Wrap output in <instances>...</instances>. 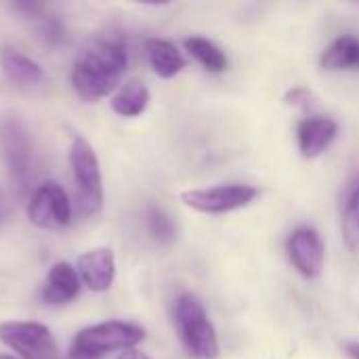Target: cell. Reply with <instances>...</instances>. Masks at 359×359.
I'll use <instances>...</instances> for the list:
<instances>
[{
	"label": "cell",
	"mask_w": 359,
	"mask_h": 359,
	"mask_svg": "<svg viewBox=\"0 0 359 359\" xmlns=\"http://www.w3.org/2000/svg\"><path fill=\"white\" fill-rule=\"evenodd\" d=\"M128 65L122 36L103 32L86 40L72 67V86L82 101H99L116 90Z\"/></svg>",
	"instance_id": "obj_1"
},
{
	"label": "cell",
	"mask_w": 359,
	"mask_h": 359,
	"mask_svg": "<svg viewBox=\"0 0 359 359\" xmlns=\"http://www.w3.org/2000/svg\"><path fill=\"white\" fill-rule=\"evenodd\" d=\"M145 339V330L130 322H101L80 330L69 347V359H99L116 353L130 351Z\"/></svg>",
	"instance_id": "obj_2"
},
{
	"label": "cell",
	"mask_w": 359,
	"mask_h": 359,
	"mask_svg": "<svg viewBox=\"0 0 359 359\" xmlns=\"http://www.w3.org/2000/svg\"><path fill=\"white\" fill-rule=\"evenodd\" d=\"M175 326L187 353L196 359L219 358L217 330L202 305V301L189 292L181 294L175 303Z\"/></svg>",
	"instance_id": "obj_3"
},
{
	"label": "cell",
	"mask_w": 359,
	"mask_h": 359,
	"mask_svg": "<svg viewBox=\"0 0 359 359\" xmlns=\"http://www.w3.org/2000/svg\"><path fill=\"white\" fill-rule=\"evenodd\" d=\"M0 143L11 179L19 194H25L36 179V154L25 124L17 116H8L0 124Z\"/></svg>",
	"instance_id": "obj_4"
},
{
	"label": "cell",
	"mask_w": 359,
	"mask_h": 359,
	"mask_svg": "<svg viewBox=\"0 0 359 359\" xmlns=\"http://www.w3.org/2000/svg\"><path fill=\"white\" fill-rule=\"evenodd\" d=\"M69 164L78 191L80 212L84 215L99 212L103 206V179H101L97 154L86 139L74 137L69 147Z\"/></svg>",
	"instance_id": "obj_5"
},
{
	"label": "cell",
	"mask_w": 359,
	"mask_h": 359,
	"mask_svg": "<svg viewBox=\"0 0 359 359\" xmlns=\"http://www.w3.org/2000/svg\"><path fill=\"white\" fill-rule=\"evenodd\" d=\"M259 196V187L246 183H227L204 189H187L181 194V202L191 210L202 215H225L231 210H240L255 202Z\"/></svg>",
	"instance_id": "obj_6"
},
{
	"label": "cell",
	"mask_w": 359,
	"mask_h": 359,
	"mask_svg": "<svg viewBox=\"0 0 359 359\" xmlns=\"http://www.w3.org/2000/svg\"><path fill=\"white\" fill-rule=\"evenodd\" d=\"M0 341L21 359H59L53 332L38 322H2Z\"/></svg>",
	"instance_id": "obj_7"
},
{
	"label": "cell",
	"mask_w": 359,
	"mask_h": 359,
	"mask_svg": "<svg viewBox=\"0 0 359 359\" xmlns=\"http://www.w3.org/2000/svg\"><path fill=\"white\" fill-rule=\"evenodd\" d=\"M27 219L40 229L67 227L72 221V204L65 189L55 181L38 185L27 204Z\"/></svg>",
	"instance_id": "obj_8"
},
{
	"label": "cell",
	"mask_w": 359,
	"mask_h": 359,
	"mask_svg": "<svg viewBox=\"0 0 359 359\" xmlns=\"http://www.w3.org/2000/svg\"><path fill=\"white\" fill-rule=\"evenodd\" d=\"M286 252H288L290 263L303 278L307 280L320 278L324 269V261H326V248L316 229L301 227L292 231L286 242Z\"/></svg>",
	"instance_id": "obj_9"
},
{
	"label": "cell",
	"mask_w": 359,
	"mask_h": 359,
	"mask_svg": "<svg viewBox=\"0 0 359 359\" xmlns=\"http://www.w3.org/2000/svg\"><path fill=\"white\" fill-rule=\"evenodd\" d=\"M80 282L93 292H105L116 278V257L111 248H95L78 259Z\"/></svg>",
	"instance_id": "obj_10"
},
{
	"label": "cell",
	"mask_w": 359,
	"mask_h": 359,
	"mask_svg": "<svg viewBox=\"0 0 359 359\" xmlns=\"http://www.w3.org/2000/svg\"><path fill=\"white\" fill-rule=\"evenodd\" d=\"M337 135H339V124L328 116H311L301 120L297 128V139L303 158L313 160L322 156L337 139Z\"/></svg>",
	"instance_id": "obj_11"
},
{
	"label": "cell",
	"mask_w": 359,
	"mask_h": 359,
	"mask_svg": "<svg viewBox=\"0 0 359 359\" xmlns=\"http://www.w3.org/2000/svg\"><path fill=\"white\" fill-rule=\"evenodd\" d=\"M80 276L69 263H55L46 276V284L42 288V301L53 307H61L72 303L80 294Z\"/></svg>",
	"instance_id": "obj_12"
},
{
	"label": "cell",
	"mask_w": 359,
	"mask_h": 359,
	"mask_svg": "<svg viewBox=\"0 0 359 359\" xmlns=\"http://www.w3.org/2000/svg\"><path fill=\"white\" fill-rule=\"evenodd\" d=\"M0 67L8 78V82H13L19 88H34L44 80L42 67L32 57H27L25 53L13 46L0 48Z\"/></svg>",
	"instance_id": "obj_13"
},
{
	"label": "cell",
	"mask_w": 359,
	"mask_h": 359,
	"mask_svg": "<svg viewBox=\"0 0 359 359\" xmlns=\"http://www.w3.org/2000/svg\"><path fill=\"white\" fill-rule=\"evenodd\" d=\"M147 57H149V65L154 67V72L166 80L175 78L185 67V59L181 50L172 42L162 40V38L147 40Z\"/></svg>",
	"instance_id": "obj_14"
},
{
	"label": "cell",
	"mask_w": 359,
	"mask_h": 359,
	"mask_svg": "<svg viewBox=\"0 0 359 359\" xmlns=\"http://www.w3.org/2000/svg\"><path fill=\"white\" fill-rule=\"evenodd\" d=\"M320 63H322L324 69H330V72L359 69V38H355V36H339L322 53Z\"/></svg>",
	"instance_id": "obj_15"
},
{
	"label": "cell",
	"mask_w": 359,
	"mask_h": 359,
	"mask_svg": "<svg viewBox=\"0 0 359 359\" xmlns=\"http://www.w3.org/2000/svg\"><path fill=\"white\" fill-rule=\"evenodd\" d=\"M111 109L122 118H137L149 105V90L141 80H130L118 88L109 101Z\"/></svg>",
	"instance_id": "obj_16"
},
{
	"label": "cell",
	"mask_w": 359,
	"mask_h": 359,
	"mask_svg": "<svg viewBox=\"0 0 359 359\" xmlns=\"http://www.w3.org/2000/svg\"><path fill=\"white\" fill-rule=\"evenodd\" d=\"M185 48L189 50V55L208 72L212 74H221L227 69V55L208 38L202 36H191L185 40Z\"/></svg>",
	"instance_id": "obj_17"
},
{
	"label": "cell",
	"mask_w": 359,
	"mask_h": 359,
	"mask_svg": "<svg viewBox=\"0 0 359 359\" xmlns=\"http://www.w3.org/2000/svg\"><path fill=\"white\" fill-rule=\"evenodd\" d=\"M343 240L349 250H359V175L347 191L343 208Z\"/></svg>",
	"instance_id": "obj_18"
},
{
	"label": "cell",
	"mask_w": 359,
	"mask_h": 359,
	"mask_svg": "<svg viewBox=\"0 0 359 359\" xmlns=\"http://www.w3.org/2000/svg\"><path fill=\"white\" fill-rule=\"evenodd\" d=\"M147 229L154 236V240L162 244H170L177 238V225L175 221L158 206H151L147 210Z\"/></svg>",
	"instance_id": "obj_19"
},
{
	"label": "cell",
	"mask_w": 359,
	"mask_h": 359,
	"mask_svg": "<svg viewBox=\"0 0 359 359\" xmlns=\"http://www.w3.org/2000/svg\"><path fill=\"white\" fill-rule=\"evenodd\" d=\"M284 103L290 105V107H299V109H311L316 105V97L311 95V90H307L303 86H297V88H290L284 95Z\"/></svg>",
	"instance_id": "obj_20"
},
{
	"label": "cell",
	"mask_w": 359,
	"mask_h": 359,
	"mask_svg": "<svg viewBox=\"0 0 359 359\" xmlns=\"http://www.w3.org/2000/svg\"><path fill=\"white\" fill-rule=\"evenodd\" d=\"M345 351L351 359H359V343H345Z\"/></svg>",
	"instance_id": "obj_21"
},
{
	"label": "cell",
	"mask_w": 359,
	"mask_h": 359,
	"mask_svg": "<svg viewBox=\"0 0 359 359\" xmlns=\"http://www.w3.org/2000/svg\"><path fill=\"white\" fill-rule=\"evenodd\" d=\"M118 359H149L145 353H141V351H137V349H130V351H124L122 355Z\"/></svg>",
	"instance_id": "obj_22"
},
{
	"label": "cell",
	"mask_w": 359,
	"mask_h": 359,
	"mask_svg": "<svg viewBox=\"0 0 359 359\" xmlns=\"http://www.w3.org/2000/svg\"><path fill=\"white\" fill-rule=\"evenodd\" d=\"M6 215H8V204H6V198H4V194L0 189V221H4Z\"/></svg>",
	"instance_id": "obj_23"
},
{
	"label": "cell",
	"mask_w": 359,
	"mask_h": 359,
	"mask_svg": "<svg viewBox=\"0 0 359 359\" xmlns=\"http://www.w3.org/2000/svg\"><path fill=\"white\" fill-rule=\"evenodd\" d=\"M0 359H15V358H11V355H0Z\"/></svg>",
	"instance_id": "obj_24"
}]
</instances>
